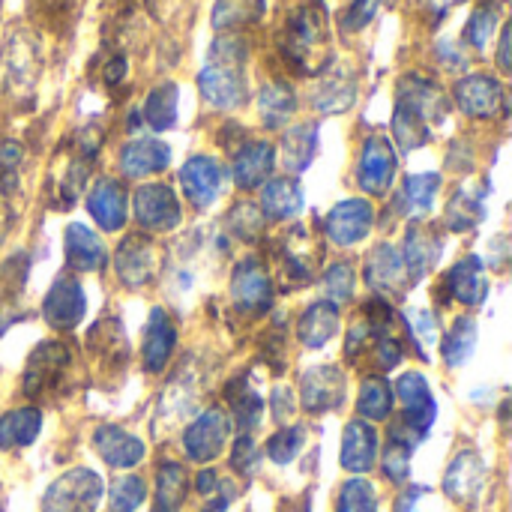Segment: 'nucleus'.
<instances>
[{"instance_id": "f257e3e1", "label": "nucleus", "mask_w": 512, "mask_h": 512, "mask_svg": "<svg viewBox=\"0 0 512 512\" xmlns=\"http://www.w3.org/2000/svg\"><path fill=\"white\" fill-rule=\"evenodd\" d=\"M246 42L234 33H225L213 42L210 57L204 69L198 72V90L201 96L219 108V111H234L246 102Z\"/></svg>"}, {"instance_id": "774afa93", "label": "nucleus", "mask_w": 512, "mask_h": 512, "mask_svg": "<svg viewBox=\"0 0 512 512\" xmlns=\"http://www.w3.org/2000/svg\"><path fill=\"white\" fill-rule=\"evenodd\" d=\"M456 3H462V0H423V6H426L432 15H444V12H450Z\"/></svg>"}, {"instance_id": "680f3d73", "label": "nucleus", "mask_w": 512, "mask_h": 512, "mask_svg": "<svg viewBox=\"0 0 512 512\" xmlns=\"http://www.w3.org/2000/svg\"><path fill=\"white\" fill-rule=\"evenodd\" d=\"M273 414H276V420H285V417H291L294 414V396H291V390L288 387H279V390H273Z\"/></svg>"}, {"instance_id": "2eb2a0df", "label": "nucleus", "mask_w": 512, "mask_h": 512, "mask_svg": "<svg viewBox=\"0 0 512 512\" xmlns=\"http://www.w3.org/2000/svg\"><path fill=\"white\" fill-rule=\"evenodd\" d=\"M483 489H486V462L474 450H462L444 474V492L456 504L474 507Z\"/></svg>"}, {"instance_id": "79ce46f5", "label": "nucleus", "mask_w": 512, "mask_h": 512, "mask_svg": "<svg viewBox=\"0 0 512 512\" xmlns=\"http://www.w3.org/2000/svg\"><path fill=\"white\" fill-rule=\"evenodd\" d=\"M357 411L366 423H381L393 414V387L384 378H366L360 387Z\"/></svg>"}, {"instance_id": "473e14b6", "label": "nucleus", "mask_w": 512, "mask_h": 512, "mask_svg": "<svg viewBox=\"0 0 512 512\" xmlns=\"http://www.w3.org/2000/svg\"><path fill=\"white\" fill-rule=\"evenodd\" d=\"M42 429V411L33 405L6 411L0 417V450H21L30 447L39 438Z\"/></svg>"}, {"instance_id": "9d476101", "label": "nucleus", "mask_w": 512, "mask_h": 512, "mask_svg": "<svg viewBox=\"0 0 512 512\" xmlns=\"http://www.w3.org/2000/svg\"><path fill=\"white\" fill-rule=\"evenodd\" d=\"M366 282L381 300H396L408 291L411 279L402 261V252L393 243H378L366 258Z\"/></svg>"}, {"instance_id": "b1692460", "label": "nucleus", "mask_w": 512, "mask_h": 512, "mask_svg": "<svg viewBox=\"0 0 512 512\" xmlns=\"http://www.w3.org/2000/svg\"><path fill=\"white\" fill-rule=\"evenodd\" d=\"M276 165V147L270 141H243L234 156V183L240 189H258L270 180Z\"/></svg>"}, {"instance_id": "0e129e2a", "label": "nucleus", "mask_w": 512, "mask_h": 512, "mask_svg": "<svg viewBox=\"0 0 512 512\" xmlns=\"http://www.w3.org/2000/svg\"><path fill=\"white\" fill-rule=\"evenodd\" d=\"M426 495V489L423 486H411L408 492H402L399 495V501H396V512H417V501Z\"/></svg>"}, {"instance_id": "bb28decb", "label": "nucleus", "mask_w": 512, "mask_h": 512, "mask_svg": "<svg viewBox=\"0 0 512 512\" xmlns=\"http://www.w3.org/2000/svg\"><path fill=\"white\" fill-rule=\"evenodd\" d=\"M177 345V327L171 321V315L165 309H153L150 321H147V336H144V366L147 372L159 375L174 354Z\"/></svg>"}, {"instance_id": "ea45409f", "label": "nucleus", "mask_w": 512, "mask_h": 512, "mask_svg": "<svg viewBox=\"0 0 512 512\" xmlns=\"http://www.w3.org/2000/svg\"><path fill=\"white\" fill-rule=\"evenodd\" d=\"M483 201H486V192L480 189H459L450 204H447V228L456 231V234H465L471 228H477L483 222Z\"/></svg>"}, {"instance_id": "4468645a", "label": "nucleus", "mask_w": 512, "mask_h": 512, "mask_svg": "<svg viewBox=\"0 0 512 512\" xmlns=\"http://www.w3.org/2000/svg\"><path fill=\"white\" fill-rule=\"evenodd\" d=\"M156 243L144 234H129L114 255V273L126 288H144L156 273Z\"/></svg>"}, {"instance_id": "e433bc0d", "label": "nucleus", "mask_w": 512, "mask_h": 512, "mask_svg": "<svg viewBox=\"0 0 512 512\" xmlns=\"http://www.w3.org/2000/svg\"><path fill=\"white\" fill-rule=\"evenodd\" d=\"M177 102H180V87L174 81H162L147 93L144 102V120L153 132H165L177 126Z\"/></svg>"}, {"instance_id": "37998d69", "label": "nucleus", "mask_w": 512, "mask_h": 512, "mask_svg": "<svg viewBox=\"0 0 512 512\" xmlns=\"http://www.w3.org/2000/svg\"><path fill=\"white\" fill-rule=\"evenodd\" d=\"M498 21H501V3L498 0H486L483 6H477L468 18V27H465V42L477 51H483L495 30H498Z\"/></svg>"}, {"instance_id": "de8ad7c7", "label": "nucleus", "mask_w": 512, "mask_h": 512, "mask_svg": "<svg viewBox=\"0 0 512 512\" xmlns=\"http://www.w3.org/2000/svg\"><path fill=\"white\" fill-rule=\"evenodd\" d=\"M336 512H378V492L369 480L354 477L339 489Z\"/></svg>"}, {"instance_id": "4d7b16f0", "label": "nucleus", "mask_w": 512, "mask_h": 512, "mask_svg": "<svg viewBox=\"0 0 512 512\" xmlns=\"http://www.w3.org/2000/svg\"><path fill=\"white\" fill-rule=\"evenodd\" d=\"M375 360L381 369H396L402 360H405V345L399 336H384V339H375Z\"/></svg>"}, {"instance_id": "bf43d9fd", "label": "nucleus", "mask_w": 512, "mask_h": 512, "mask_svg": "<svg viewBox=\"0 0 512 512\" xmlns=\"http://www.w3.org/2000/svg\"><path fill=\"white\" fill-rule=\"evenodd\" d=\"M438 60L447 66V69H465L468 66V57L462 48L450 45V42H438Z\"/></svg>"}, {"instance_id": "338daca9", "label": "nucleus", "mask_w": 512, "mask_h": 512, "mask_svg": "<svg viewBox=\"0 0 512 512\" xmlns=\"http://www.w3.org/2000/svg\"><path fill=\"white\" fill-rule=\"evenodd\" d=\"M123 72H126V60H123V57H114V60L105 66L102 78H105V84H120V81H123Z\"/></svg>"}, {"instance_id": "13d9d810", "label": "nucleus", "mask_w": 512, "mask_h": 512, "mask_svg": "<svg viewBox=\"0 0 512 512\" xmlns=\"http://www.w3.org/2000/svg\"><path fill=\"white\" fill-rule=\"evenodd\" d=\"M369 339H372V333H369V327L363 324V321H357L354 327H351V333L345 336V357H360L366 348H369Z\"/></svg>"}, {"instance_id": "3c124183", "label": "nucleus", "mask_w": 512, "mask_h": 512, "mask_svg": "<svg viewBox=\"0 0 512 512\" xmlns=\"http://www.w3.org/2000/svg\"><path fill=\"white\" fill-rule=\"evenodd\" d=\"M324 294L333 306H342L354 297V285H357V276H354V267L348 261H339V264H330L324 270Z\"/></svg>"}, {"instance_id": "aec40b11", "label": "nucleus", "mask_w": 512, "mask_h": 512, "mask_svg": "<svg viewBox=\"0 0 512 512\" xmlns=\"http://www.w3.org/2000/svg\"><path fill=\"white\" fill-rule=\"evenodd\" d=\"M396 102L414 108L429 126L441 123L447 117V96H444V90L432 78H423V75H405L399 81V87H396Z\"/></svg>"}, {"instance_id": "09e8293b", "label": "nucleus", "mask_w": 512, "mask_h": 512, "mask_svg": "<svg viewBox=\"0 0 512 512\" xmlns=\"http://www.w3.org/2000/svg\"><path fill=\"white\" fill-rule=\"evenodd\" d=\"M225 225H228V231H231L237 240L252 243V240H258L261 231H264V213H261V207H255V204H249V201H240V204L231 207Z\"/></svg>"}, {"instance_id": "6e6d98bb", "label": "nucleus", "mask_w": 512, "mask_h": 512, "mask_svg": "<svg viewBox=\"0 0 512 512\" xmlns=\"http://www.w3.org/2000/svg\"><path fill=\"white\" fill-rule=\"evenodd\" d=\"M231 468L243 477L255 474L258 471V447L252 441V435H240L234 450H231Z\"/></svg>"}, {"instance_id": "cd10ccee", "label": "nucleus", "mask_w": 512, "mask_h": 512, "mask_svg": "<svg viewBox=\"0 0 512 512\" xmlns=\"http://www.w3.org/2000/svg\"><path fill=\"white\" fill-rule=\"evenodd\" d=\"M315 252L309 249V234H306V228H294L285 240H282V246H279V270H282V276L291 282V285H306V282H312V276H315Z\"/></svg>"}, {"instance_id": "dca6fc26", "label": "nucleus", "mask_w": 512, "mask_h": 512, "mask_svg": "<svg viewBox=\"0 0 512 512\" xmlns=\"http://www.w3.org/2000/svg\"><path fill=\"white\" fill-rule=\"evenodd\" d=\"M222 180L225 168L213 156H192L180 168V186L198 210H207L222 195Z\"/></svg>"}, {"instance_id": "1a4fd4ad", "label": "nucleus", "mask_w": 512, "mask_h": 512, "mask_svg": "<svg viewBox=\"0 0 512 512\" xmlns=\"http://www.w3.org/2000/svg\"><path fill=\"white\" fill-rule=\"evenodd\" d=\"M132 207H135V219L141 228L147 231H174L183 219V210H180V201L174 195L171 186L165 183H150V186H141L132 198Z\"/></svg>"}, {"instance_id": "a18cd8bd", "label": "nucleus", "mask_w": 512, "mask_h": 512, "mask_svg": "<svg viewBox=\"0 0 512 512\" xmlns=\"http://www.w3.org/2000/svg\"><path fill=\"white\" fill-rule=\"evenodd\" d=\"M402 327L408 330V336L414 339L417 351L423 360H429L432 348H438L441 342V330H438V318L429 309H414L402 318Z\"/></svg>"}, {"instance_id": "f8f14e48", "label": "nucleus", "mask_w": 512, "mask_h": 512, "mask_svg": "<svg viewBox=\"0 0 512 512\" xmlns=\"http://www.w3.org/2000/svg\"><path fill=\"white\" fill-rule=\"evenodd\" d=\"M348 396L345 372L339 366H315L300 381V402L309 414H327L342 408Z\"/></svg>"}, {"instance_id": "412c9836", "label": "nucleus", "mask_w": 512, "mask_h": 512, "mask_svg": "<svg viewBox=\"0 0 512 512\" xmlns=\"http://www.w3.org/2000/svg\"><path fill=\"white\" fill-rule=\"evenodd\" d=\"M444 291L465 303V306H480L489 297V279H486V264L477 255L462 258L459 264L450 267V273L444 276Z\"/></svg>"}, {"instance_id": "a211bd4d", "label": "nucleus", "mask_w": 512, "mask_h": 512, "mask_svg": "<svg viewBox=\"0 0 512 512\" xmlns=\"http://www.w3.org/2000/svg\"><path fill=\"white\" fill-rule=\"evenodd\" d=\"M456 105L477 120L495 117L504 105V84L495 75H465L456 84Z\"/></svg>"}, {"instance_id": "423d86ee", "label": "nucleus", "mask_w": 512, "mask_h": 512, "mask_svg": "<svg viewBox=\"0 0 512 512\" xmlns=\"http://www.w3.org/2000/svg\"><path fill=\"white\" fill-rule=\"evenodd\" d=\"M396 396L402 402V414H399V423L414 432L420 441H426L435 417H438V402L426 384V378L420 372H405L399 381H396Z\"/></svg>"}, {"instance_id": "c85d7f7f", "label": "nucleus", "mask_w": 512, "mask_h": 512, "mask_svg": "<svg viewBox=\"0 0 512 512\" xmlns=\"http://www.w3.org/2000/svg\"><path fill=\"white\" fill-rule=\"evenodd\" d=\"M105 261H108L105 243L87 225L72 222L66 228V264L81 270V273H90V270L105 267Z\"/></svg>"}, {"instance_id": "a878e982", "label": "nucleus", "mask_w": 512, "mask_h": 512, "mask_svg": "<svg viewBox=\"0 0 512 512\" xmlns=\"http://www.w3.org/2000/svg\"><path fill=\"white\" fill-rule=\"evenodd\" d=\"M168 162H171V150H168V144H162L156 138H138L120 150V171L132 180L159 174L168 168Z\"/></svg>"}, {"instance_id": "864d4df0", "label": "nucleus", "mask_w": 512, "mask_h": 512, "mask_svg": "<svg viewBox=\"0 0 512 512\" xmlns=\"http://www.w3.org/2000/svg\"><path fill=\"white\" fill-rule=\"evenodd\" d=\"M411 447L399 444V441H390L384 456H381V468H384V477L390 483H405L411 477Z\"/></svg>"}, {"instance_id": "39448f33", "label": "nucleus", "mask_w": 512, "mask_h": 512, "mask_svg": "<svg viewBox=\"0 0 512 512\" xmlns=\"http://www.w3.org/2000/svg\"><path fill=\"white\" fill-rule=\"evenodd\" d=\"M231 303L240 315L258 318L273 306V279L258 258H243L231 273Z\"/></svg>"}, {"instance_id": "9b49d317", "label": "nucleus", "mask_w": 512, "mask_h": 512, "mask_svg": "<svg viewBox=\"0 0 512 512\" xmlns=\"http://www.w3.org/2000/svg\"><path fill=\"white\" fill-rule=\"evenodd\" d=\"M375 225V210L366 198H348L339 201L327 219H324V234L327 240H333L336 246H357L360 240L369 237Z\"/></svg>"}, {"instance_id": "69168bd1", "label": "nucleus", "mask_w": 512, "mask_h": 512, "mask_svg": "<svg viewBox=\"0 0 512 512\" xmlns=\"http://www.w3.org/2000/svg\"><path fill=\"white\" fill-rule=\"evenodd\" d=\"M512 27L507 24L504 27V33H501V48H498V66L504 69V72H512Z\"/></svg>"}, {"instance_id": "6ab92c4d", "label": "nucleus", "mask_w": 512, "mask_h": 512, "mask_svg": "<svg viewBox=\"0 0 512 512\" xmlns=\"http://www.w3.org/2000/svg\"><path fill=\"white\" fill-rule=\"evenodd\" d=\"M93 447H96V453H99V459L105 465L120 468V471H129V468L141 465L144 462V453H147L144 444H141V438L129 435L120 426H111V423H105V426H99L93 432Z\"/></svg>"}, {"instance_id": "7ed1b4c3", "label": "nucleus", "mask_w": 512, "mask_h": 512, "mask_svg": "<svg viewBox=\"0 0 512 512\" xmlns=\"http://www.w3.org/2000/svg\"><path fill=\"white\" fill-rule=\"evenodd\" d=\"M72 372V351L63 342H42L24 369V396L30 399H45V396H57Z\"/></svg>"}, {"instance_id": "4be33fe9", "label": "nucleus", "mask_w": 512, "mask_h": 512, "mask_svg": "<svg viewBox=\"0 0 512 512\" xmlns=\"http://www.w3.org/2000/svg\"><path fill=\"white\" fill-rule=\"evenodd\" d=\"M342 468L351 474H369L378 462V432L366 420H351L342 435Z\"/></svg>"}, {"instance_id": "e2e57ef3", "label": "nucleus", "mask_w": 512, "mask_h": 512, "mask_svg": "<svg viewBox=\"0 0 512 512\" xmlns=\"http://www.w3.org/2000/svg\"><path fill=\"white\" fill-rule=\"evenodd\" d=\"M219 483H222V477H219L216 471H210V468H207V471H201V474H198L195 489H198V495H201V498H210V495L219 489Z\"/></svg>"}, {"instance_id": "ddd939ff", "label": "nucleus", "mask_w": 512, "mask_h": 512, "mask_svg": "<svg viewBox=\"0 0 512 512\" xmlns=\"http://www.w3.org/2000/svg\"><path fill=\"white\" fill-rule=\"evenodd\" d=\"M84 309H87L84 288L69 273L57 276L54 285H51V291L42 300V318L54 330H72V327H78L81 318H84Z\"/></svg>"}, {"instance_id": "c03bdc74", "label": "nucleus", "mask_w": 512, "mask_h": 512, "mask_svg": "<svg viewBox=\"0 0 512 512\" xmlns=\"http://www.w3.org/2000/svg\"><path fill=\"white\" fill-rule=\"evenodd\" d=\"M90 348L111 363H123L126 360V339H123V327L114 318H102L93 330H90Z\"/></svg>"}, {"instance_id": "c9c22d12", "label": "nucleus", "mask_w": 512, "mask_h": 512, "mask_svg": "<svg viewBox=\"0 0 512 512\" xmlns=\"http://www.w3.org/2000/svg\"><path fill=\"white\" fill-rule=\"evenodd\" d=\"M318 153V123H297L285 132L282 138V159L285 168L300 174L312 165Z\"/></svg>"}, {"instance_id": "58836bf2", "label": "nucleus", "mask_w": 512, "mask_h": 512, "mask_svg": "<svg viewBox=\"0 0 512 512\" xmlns=\"http://www.w3.org/2000/svg\"><path fill=\"white\" fill-rule=\"evenodd\" d=\"M189 477L186 468L177 462H165L156 474V507L153 512H177L186 501Z\"/></svg>"}, {"instance_id": "7c9ffc66", "label": "nucleus", "mask_w": 512, "mask_h": 512, "mask_svg": "<svg viewBox=\"0 0 512 512\" xmlns=\"http://www.w3.org/2000/svg\"><path fill=\"white\" fill-rule=\"evenodd\" d=\"M225 399L231 405V426H237L243 435H249L258 423H261V414H264V402L258 396V390L252 387V381L243 375V378H234L228 387H225Z\"/></svg>"}, {"instance_id": "c756f323", "label": "nucleus", "mask_w": 512, "mask_h": 512, "mask_svg": "<svg viewBox=\"0 0 512 512\" xmlns=\"http://www.w3.org/2000/svg\"><path fill=\"white\" fill-rule=\"evenodd\" d=\"M336 333H339V306H333L330 300L312 303L297 321V339L306 348H324Z\"/></svg>"}, {"instance_id": "052dcab7", "label": "nucleus", "mask_w": 512, "mask_h": 512, "mask_svg": "<svg viewBox=\"0 0 512 512\" xmlns=\"http://www.w3.org/2000/svg\"><path fill=\"white\" fill-rule=\"evenodd\" d=\"M21 159H24V150H21L18 141H3L0 144V168L3 171H15L21 165Z\"/></svg>"}, {"instance_id": "72a5a7b5", "label": "nucleus", "mask_w": 512, "mask_h": 512, "mask_svg": "<svg viewBox=\"0 0 512 512\" xmlns=\"http://www.w3.org/2000/svg\"><path fill=\"white\" fill-rule=\"evenodd\" d=\"M297 111V93L288 81H267L258 93V114L267 129H282Z\"/></svg>"}, {"instance_id": "603ef678", "label": "nucleus", "mask_w": 512, "mask_h": 512, "mask_svg": "<svg viewBox=\"0 0 512 512\" xmlns=\"http://www.w3.org/2000/svg\"><path fill=\"white\" fill-rule=\"evenodd\" d=\"M306 444V429L303 426H288V429H279L270 441H267V456L276 462V465H291L300 450Z\"/></svg>"}, {"instance_id": "8fccbe9b", "label": "nucleus", "mask_w": 512, "mask_h": 512, "mask_svg": "<svg viewBox=\"0 0 512 512\" xmlns=\"http://www.w3.org/2000/svg\"><path fill=\"white\" fill-rule=\"evenodd\" d=\"M147 498V486L141 477L135 474H126L120 480L111 483V492H108V512H135Z\"/></svg>"}, {"instance_id": "f3484780", "label": "nucleus", "mask_w": 512, "mask_h": 512, "mask_svg": "<svg viewBox=\"0 0 512 512\" xmlns=\"http://www.w3.org/2000/svg\"><path fill=\"white\" fill-rule=\"evenodd\" d=\"M399 252H402L408 279H411V282H420V279L438 264V258H441V252H444V240H441V234H438L435 225L417 222V225L408 228V234H405V249H399Z\"/></svg>"}, {"instance_id": "a19ab883", "label": "nucleus", "mask_w": 512, "mask_h": 512, "mask_svg": "<svg viewBox=\"0 0 512 512\" xmlns=\"http://www.w3.org/2000/svg\"><path fill=\"white\" fill-rule=\"evenodd\" d=\"M393 138H396V144H399L402 153H411V150L423 147L432 138V129H429V123L414 108L396 102V111H393Z\"/></svg>"}, {"instance_id": "f03ea898", "label": "nucleus", "mask_w": 512, "mask_h": 512, "mask_svg": "<svg viewBox=\"0 0 512 512\" xmlns=\"http://www.w3.org/2000/svg\"><path fill=\"white\" fill-rule=\"evenodd\" d=\"M327 9L321 0H303L291 9L282 27V54L303 75H315L327 66Z\"/></svg>"}, {"instance_id": "5fc2aeb1", "label": "nucleus", "mask_w": 512, "mask_h": 512, "mask_svg": "<svg viewBox=\"0 0 512 512\" xmlns=\"http://www.w3.org/2000/svg\"><path fill=\"white\" fill-rule=\"evenodd\" d=\"M384 0H351L348 9L342 12V30L345 33H360L381 9Z\"/></svg>"}, {"instance_id": "393cba45", "label": "nucleus", "mask_w": 512, "mask_h": 512, "mask_svg": "<svg viewBox=\"0 0 512 512\" xmlns=\"http://www.w3.org/2000/svg\"><path fill=\"white\" fill-rule=\"evenodd\" d=\"M87 210L102 231H120L126 225V192L120 180L102 177L87 195Z\"/></svg>"}, {"instance_id": "f704fd0d", "label": "nucleus", "mask_w": 512, "mask_h": 512, "mask_svg": "<svg viewBox=\"0 0 512 512\" xmlns=\"http://www.w3.org/2000/svg\"><path fill=\"white\" fill-rule=\"evenodd\" d=\"M438 189H441V174L435 171H426V174H411L402 186V195H399V210L408 216V219H423L435 198H438Z\"/></svg>"}, {"instance_id": "0eeeda50", "label": "nucleus", "mask_w": 512, "mask_h": 512, "mask_svg": "<svg viewBox=\"0 0 512 512\" xmlns=\"http://www.w3.org/2000/svg\"><path fill=\"white\" fill-rule=\"evenodd\" d=\"M228 438H231V417L222 408H207L183 432V450L192 462L207 465L222 456Z\"/></svg>"}, {"instance_id": "4c0bfd02", "label": "nucleus", "mask_w": 512, "mask_h": 512, "mask_svg": "<svg viewBox=\"0 0 512 512\" xmlns=\"http://www.w3.org/2000/svg\"><path fill=\"white\" fill-rule=\"evenodd\" d=\"M441 345V357H444V363L450 366V369H459V366H465L471 357H474V348H477V321L468 315H462V318H456V324H453V330L438 342Z\"/></svg>"}, {"instance_id": "49530a36", "label": "nucleus", "mask_w": 512, "mask_h": 512, "mask_svg": "<svg viewBox=\"0 0 512 512\" xmlns=\"http://www.w3.org/2000/svg\"><path fill=\"white\" fill-rule=\"evenodd\" d=\"M264 0H216L213 6V27L216 30H234L240 24H249L261 15Z\"/></svg>"}, {"instance_id": "6e6552de", "label": "nucleus", "mask_w": 512, "mask_h": 512, "mask_svg": "<svg viewBox=\"0 0 512 512\" xmlns=\"http://www.w3.org/2000/svg\"><path fill=\"white\" fill-rule=\"evenodd\" d=\"M396 171H399V156H396V147L381 138V135H372L366 138L363 150H360V162H357V183L366 195H387L393 180H396Z\"/></svg>"}, {"instance_id": "2f4dec72", "label": "nucleus", "mask_w": 512, "mask_h": 512, "mask_svg": "<svg viewBox=\"0 0 512 512\" xmlns=\"http://www.w3.org/2000/svg\"><path fill=\"white\" fill-rule=\"evenodd\" d=\"M303 210V186L294 177H276L264 183L261 213L267 219H294Z\"/></svg>"}, {"instance_id": "20e7f679", "label": "nucleus", "mask_w": 512, "mask_h": 512, "mask_svg": "<svg viewBox=\"0 0 512 512\" xmlns=\"http://www.w3.org/2000/svg\"><path fill=\"white\" fill-rule=\"evenodd\" d=\"M102 495L105 483L96 471L72 468L48 486L42 498V512H96Z\"/></svg>"}, {"instance_id": "5701e85b", "label": "nucleus", "mask_w": 512, "mask_h": 512, "mask_svg": "<svg viewBox=\"0 0 512 512\" xmlns=\"http://www.w3.org/2000/svg\"><path fill=\"white\" fill-rule=\"evenodd\" d=\"M357 99V78L345 66H324V75L312 93V105L321 114H339L348 111Z\"/></svg>"}]
</instances>
